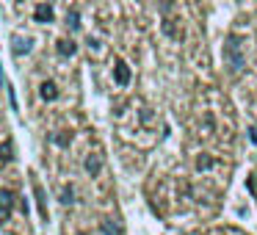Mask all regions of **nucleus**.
Returning a JSON list of instances; mask_svg holds the SVG:
<instances>
[{
	"mask_svg": "<svg viewBox=\"0 0 257 235\" xmlns=\"http://www.w3.org/2000/svg\"><path fill=\"white\" fill-rule=\"evenodd\" d=\"M0 161H12V144H0Z\"/></svg>",
	"mask_w": 257,
	"mask_h": 235,
	"instance_id": "9b49d317",
	"label": "nucleus"
},
{
	"mask_svg": "<svg viewBox=\"0 0 257 235\" xmlns=\"http://www.w3.org/2000/svg\"><path fill=\"white\" fill-rule=\"evenodd\" d=\"M12 47H14V53H20V56H25V53L31 50V42L20 36V39H14V45H12Z\"/></svg>",
	"mask_w": 257,
	"mask_h": 235,
	"instance_id": "1a4fd4ad",
	"label": "nucleus"
},
{
	"mask_svg": "<svg viewBox=\"0 0 257 235\" xmlns=\"http://www.w3.org/2000/svg\"><path fill=\"white\" fill-rule=\"evenodd\" d=\"M224 58H227V67L232 72H240L246 67L243 61V50H240V39H227V47H224Z\"/></svg>",
	"mask_w": 257,
	"mask_h": 235,
	"instance_id": "f257e3e1",
	"label": "nucleus"
},
{
	"mask_svg": "<svg viewBox=\"0 0 257 235\" xmlns=\"http://www.w3.org/2000/svg\"><path fill=\"white\" fill-rule=\"evenodd\" d=\"M39 97H42V100H47V102L58 100V86L53 83V80H45V83L39 86Z\"/></svg>",
	"mask_w": 257,
	"mask_h": 235,
	"instance_id": "39448f33",
	"label": "nucleus"
},
{
	"mask_svg": "<svg viewBox=\"0 0 257 235\" xmlns=\"http://www.w3.org/2000/svg\"><path fill=\"white\" fill-rule=\"evenodd\" d=\"M14 207V191L0 188V218H9V210Z\"/></svg>",
	"mask_w": 257,
	"mask_h": 235,
	"instance_id": "f03ea898",
	"label": "nucleus"
},
{
	"mask_svg": "<svg viewBox=\"0 0 257 235\" xmlns=\"http://www.w3.org/2000/svg\"><path fill=\"white\" fill-rule=\"evenodd\" d=\"M61 202H64V205H72V202H75V188H72V185H64V188H61Z\"/></svg>",
	"mask_w": 257,
	"mask_h": 235,
	"instance_id": "9d476101",
	"label": "nucleus"
},
{
	"mask_svg": "<svg viewBox=\"0 0 257 235\" xmlns=\"http://www.w3.org/2000/svg\"><path fill=\"white\" fill-rule=\"evenodd\" d=\"M113 78H116V83H119V86H127V83H130V67H127V61L116 58V67H113Z\"/></svg>",
	"mask_w": 257,
	"mask_h": 235,
	"instance_id": "7ed1b4c3",
	"label": "nucleus"
},
{
	"mask_svg": "<svg viewBox=\"0 0 257 235\" xmlns=\"http://www.w3.org/2000/svg\"><path fill=\"white\" fill-rule=\"evenodd\" d=\"M254 177H257V174H254ZM254 185H257V180H254Z\"/></svg>",
	"mask_w": 257,
	"mask_h": 235,
	"instance_id": "4468645a",
	"label": "nucleus"
},
{
	"mask_svg": "<svg viewBox=\"0 0 257 235\" xmlns=\"http://www.w3.org/2000/svg\"><path fill=\"white\" fill-rule=\"evenodd\" d=\"M78 20H80L78 17V9H69V28H78V25H80Z\"/></svg>",
	"mask_w": 257,
	"mask_h": 235,
	"instance_id": "ddd939ff",
	"label": "nucleus"
},
{
	"mask_svg": "<svg viewBox=\"0 0 257 235\" xmlns=\"http://www.w3.org/2000/svg\"><path fill=\"white\" fill-rule=\"evenodd\" d=\"M56 50H58V56L72 58L75 53H78V45H75L72 39H58V42H56Z\"/></svg>",
	"mask_w": 257,
	"mask_h": 235,
	"instance_id": "20e7f679",
	"label": "nucleus"
},
{
	"mask_svg": "<svg viewBox=\"0 0 257 235\" xmlns=\"http://www.w3.org/2000/svg\"><path fill=\"white\" fill-rule=\"evenodd\" d=\"M102 229H105L108 235H122V229H119L113 221H102Z\"/></svg>",
	"mask_w": 257,
	"mask_h": 235,
	"instance_id": "f8f14e48",
	"label": "nucleus"
},
{
	"mask_svg": "<svg viewBox=\"0 0 257 235\" xmlns=\"http://www.w3.org/2000/svg\"><path fill=\"white\" fill-rule=\"evenodd\" d=\"M34 17H36V23H53V6L50 3H39Z\"/></svg>",
	"mask_w": 257,
	"mask_h": 235,
	"instance_id": "423d86ee",
	"label": "nucleus"
},
{
	"mask_svg": "<svg viewBox=\"0 0 257 235\" xmlns=\"http://www.w3.org/2000/svg\"><path fill=\"white\" fill-rule=\"evenodd\" d=\"M100 169H102V158L100 155H89V158H86V172H89L91 177H97Z\"/></svg>",
	"mask_w": 257,
	"mask_h": 235,
	"instance_id": "0eeeda50",
	"label": "nucleus"
},
{
	"mask_svg": "<svg viewBox=\"0 0 257 235\" xmlns=\"http://www.w3.org/2000/svg\"><path fill=\"white\" fill-rule=\"evenodd\" d=\"M34 191H36V202H39V210H42V218H47V207H45V191H42V185L34 180Z\"/></svg>",
	"mask_w": 257,
	"mask_h": 235,
	"instance_id": "6e6552de",
	"label": "nucleus"
}]
</instances>
